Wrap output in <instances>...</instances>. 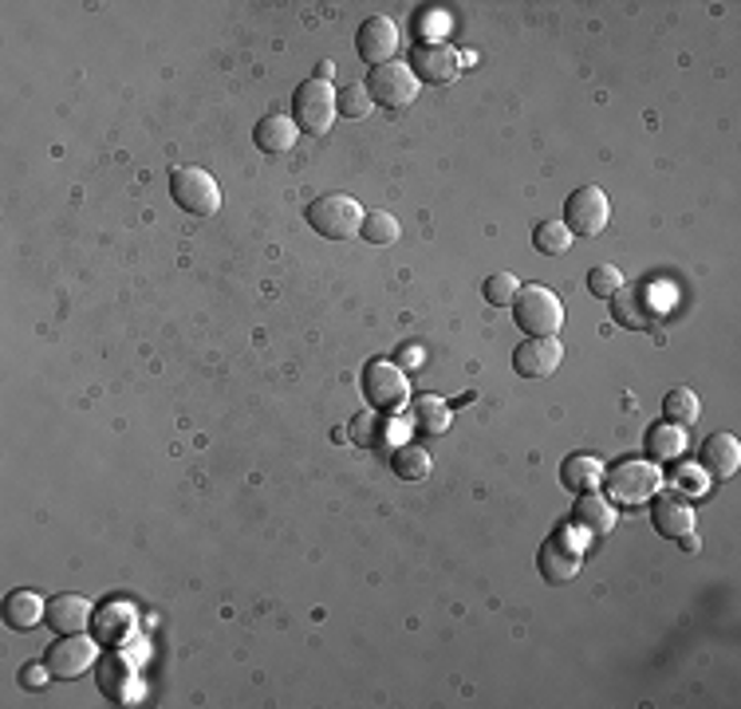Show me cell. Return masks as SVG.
<instances>
[{
  "label": "cell",
  "instance_id": "obj_18",
  "mask_svg": "<svg viewBox=\"0 0 741 709\" xmlns=\"http://www.w3.org/2000/svg\"><path fill=\"white\" fill-rule=\"evenodd\" d=\"M572 529L584 532V536H607L615 529V504L607 497H599L596 489L592 493H580L576 509H572Z\"/></svg>",
  "mask_w": 741,
  "mask_h": 709
},
{
  "label": "cell",
  "instance_id": "obj_14",
  "mask_svg": "<svg viewBox=\"0 0 741 709\" xmlns=\"http://www.w3.org/2000/svg\"><path fill=\"white\" fill-rule=\"evenodd\" d=\"M561 359H564V347L556 335H529V340L513 351V371L521 378H549L556 375Z\"/></svg>",
  "mask_w": 741,
  "mask_h": 709
},
{
  "label": "cell",
  "instance_id": "obj_20",
  "mask_svg": "<svg viewBox=\"0 0 741 709\" xmlns=\"http://www.w3.org/2000/svg\"><path fill=\"white\" fill-rule=\"evenodd\" d=\"M95 686H100L103 698L127 701L131 698V686H135V666H131L123 655L95 658Z\"/></svg>",
  "mask_w": 741,
  "mask_h": 709
},
{
  "label": "cell",
  "instance_id": "obj_34",
  "mask_svg": "<svg viewBox=\"0 0 741 709\" xmlns=\"http://www.w3.org/2000/svg\"><path fill=\"white\" fill-rule=\"evenodd\" d=\"M675 486L678 489H690V493H702L706 489V481H702V469H695V466H682L675 473Z\"/></svg>",
  "mask_w": 741,
  "mask_h": 709
},
{
  "label": "cell",
  "instance_id": "obj_22",
  "mask_svg": "<svg viewBox=\"0 0 741 709\" xmlns=\"http://www.w3.org/2000/svg\"><path fill=\"white\" fill-rule=\"evenodd\" d=\"M561 486L572 493H592V489L604 486V461L592 458V453H568L561 461Z\"/></svg>",
  "mask_w": 741,
  "mask_h": 709
},
{
  "label": "cell",
  "instance_id": "obj_12",
  "mask_svg": "<svg viewBox=\"0 0 741 709\" xmlns=\"http://www.w3.org/2000/svg\"><path fill=\"white\" fill-rule=\"evenodd\" d=\"M44 663L48 670H52V678H64V682L83 678L87 670H95V638H83V635L55 638L52 647H48Z\"/></svg>",
  "mask_w": 741,
  "mask_h": 709
},
{
  "label": "cell",
  "instance_id": "obj_37",
  "mask_svg": "<svg viewBox=\"0 0 741 709\" xmlns=\"http://www.w3.org/2000/svg\"><path fill=\"white\" fill-rule=\"evenodd\" d=\"M332 75H335L332 60H324V63H320V67H316V80H324V83H327V80H332Z\"/></svg>",
  "mask_w": 741,
  "mask_h": 709
},
{
  "label": "cell",
  "instance_id": "obj_6",
  "mask_svg": "<svg viewBox=\"0 0 741 709\" xmlns=\"http://www.w3.org/2000/svg\"><path fill=\"white\" fill-rule=\"evenodd\" d=\"M307 225H312L324 241H352L363 229V209L359 201L347 198V194H324V198H316L307 206Z\"/></svg>",
  "mask_w": 741,
  "mask_h": 709
},
{
  "label": "cell",
  "instance_id": "obj_32",
  "mask_svg": "<svg viewBox=\"0 0 741 709\" xmlns=\"http://www.w3.org/2000/svg\"><path fill=\"white\" fill-rule=\"evenodd\" d=\"M516 292H521V280H516L513 272H493V277L481 284V296H486V304H493V307L513 304Z\"/></svg>",
  "mask_w": 741,
  "mask_h": 709
},
{
  "label": "cell",
  "instance_id": "obj_9",
  "mask_svg": "<svg viewBox=\"0 0 741 709\" xmlns=\"http://www.w3.org/2000/svg\"><path fill=\"white\" fill-rule=\"evenodd\" d=\"M418 87L422 83L415 80V72H410L407 63H383V67H370V80H367V91H370V103H379V107L387 111H407L410 103L418 100Z\"/></svg>",
  "mask_w": 741,
  "mask_h": 709
},
{
  "label": "cell",
  "instance_id": "obj_27",
  "mask_svg": "<svg viewBox=\"0 0 741 709\" xmlns=\"http://www.w3.org/2000/svg\"><path fill=\"white\" fill-rule=\"evenodd\" d=\"M662 418L675 426H695L698 418H702V403H698V395L690 386H675V390H667V398H662Z\"/></svg>",
  "mask_w": 741,
  "mask_h": 709
},
{
  "label": "cell",
  "instance_id": "obj_19",
  "mask_svg": "<svg viewBox=\"0 0 741 709\" xmlns=\"http://www.w3.org/2000/svg\"><path fill=\"white\" fill-rule=\"evenodd\" d=\"M655 501V532L667 540H678V536H687V532H695V509H690V501H682V497H651Z\"/></svg>",
  "mask_w": 741,
  "mask_h": 709
},
{
  "label": "cell",
  "instance_id": "obj_16",
  "mask_svg": "<svg viewBox=\"0 0 741 709\" xmlns=\"http://www.w3.org/2000/svg\"><path fill=\"white\" fill-rule=\"evenodd\" d=\"M698 466H702L706 477H714V481H730L741 466V446L733 434H710L698 449Z\"/></svg>",
  "mask_w": 741,
  "mask_h": 709
},
{
  "label": "cell",
  "instance_id": "obj_36",
  "mask_svg": "<svg viewBox=\"0 0 741 709\" xmlns=\"http://www.w3.org/2000/svg\"><path fill=\"white\" fill-rule=\"evenodd\" d=\"M698 544H702V540H698L695 532H687V536H678V548H682V552H698Z\"/></svg>",
  "mask_w": 741,
  "mask_h": 709
},
{
  "label": "cell",
  "instance_id": "obj_4",
  "mask_svg": "<svg viewBox=\"0 0 741 709\" xmlns=\"http://www.w3.org/2000/svg\"><path fill=\"white\" fill-rule=\"evenodd\" d=\"M584 532H576L568 524V529H556L549 540L541 544V552H536V572L544 575V584L561 587L568 584V580H576L580 572V560H584Z\"/></svg>",
  "mask_w": 741,
  "mask_h": 709
},
{
  "label": "cell",
  "instance_id": "obj_2",
  "mask_svg": "<svg viewBox=\"0 0 741 709\" xmlns=\"http://www.w3.org/2000/svg\"><path fill=\"white\" fill-rule=\"evenodd\" d=\"M604 489L612 504H647L662 489V469L651 458H627L604 469Z\"/></svg>",
  "mask_w": 741,
  "mask_h": 709
},
{
  "label": "cell",
  "instance_id": "obj_23",
  "mask_svg": "<svg viewBox=\"0 0 741 709\" xmlns=\"http://www.w3.org/2000/svg\"><path fill=\"white\" fill-rule=\"evenodd\" d=\"M430 453H426L418 441H398V446H390V473L398 477V481H426L430 477Z\"/></svg>",
  "mask_w": 741,
  "mask_h": 709
},
{
  "label": "cell",
  "instance_id": "obj_11",
  "mask_svg": "<svg viewBox=\"0 0 741 709\" xmlns=\"http://www.w3.org/2000/svg\"><path fill=\"white\" fill-rule=\"evenodd\" d=\"M363 395L375 410H398V406H407L410 398V383L407 375L395 367V363H367L363 371Z\"/></svg>",
  "mask_w": 741,
  "mask_h": 709
},
{
  "label": "cell",
  "instance_id": "obj_26",
  "mask_svg": "<svg viewBox=\"0 0 741 709\" xmlns=\"http://www.w3.org/2000/svg\"><path fill=\"white\" fill-rule=\"evenodd\" d=\"M410 426L418 434H446L450 430V406L435 395H422L410 403Z\"/></svg>",
  "mask_w": 741,
  "mask_h": 709
},
{
  "label": "cell",
  "instance_id": "obj_5",
  "mask_svg": "<svg viewBox=\"0 0 741 709\" xmlns=\"http://www.w3.org/2000/svg\"><path fill=\"white\" fill-rule=\"evenodd\" d=\"M170 198L178 209L194 217H213L221 209V186L218 178L201 166H174L170 170Z\"/></svg>",
  "mask_w": 741,
  "mask_h": 709
},
{
  "label": "cell",
  "instance_id": "obj_8",
  "mask_svg": "<svg viewBox=\"0 0 741 709\" xmlns=\"http://www.w3.org/2000/svg\"><path fill=\"white\" fill-rule=\"evenodd\" d=\"M612 221V201L599 186H580L564 198V229L572 237H599Z\"/></svg>",
  "mask_w": 741,
  "mask_h": 709
},
{
  "label": "cell",
  "instance_id": "obj_25",
  "mask_svg": "<svg viewBox=\"0 0 741 709\" xmlns=\"http://www.w3.org/2000/svg\"><path fill=\"white\" fill-rule=\"evenodd\" d=\"M647 453L651 461H678L687 453V430L675 423H659L647 430Z\"/></svg>",
  "mask_w": 741,
  "mask_h": 709
},
{
  "label": "cell",
  "instance_id": "obj_33",
  "mask_svg": "<svg viewBox=\"0 0 741 709\" xmlns=\"http://www.w3.org/2000/svg\"><path fill=\"white\" fill-rule=\"evenodd\" d=\"M619 288H624V272L615 269V264H596V269L588 272V292H592V296L612 300Z\"/></svg>",
  "mask_w": 741,
  "mask_h": 709
},
{
  "label": "cell",
  "instance_id": "obj_15",
  "mask_svg": "<svg viewBox=\"0 0 741 709\" xmlns=\"http://www.w3.org/2000/svg\"><path fill=\"white\" fill-rule=\"evenodd\" d=\"M135 635V611L127 607V603H103V607H95V615H91V638L95 643H103V647H118V643H127V638Z\"/></svg>",
  "mask_w": 741,
  "mask_h": 709
},
{
  "label": "cell",
  "instance_id": "obj_28",
  "mask_svg": "<svg viewBox=\"0 0 741 709\" xmlns=\"http://www.w3.org/2000/svg\"><path fill=\"white\" fill-rule=\"evenodd\" d=\"M347 438H352L355 446H363V449L383 446V441H387V418H379V414H370V410L355 414L352 426H347Z\"/></svg>",
  "mask_w": 741,
  "mask_h": 709
},
{
  "label": "cell",
  "instance_id": "obj_3",
  "mask_svg": "<svg viewBox=\"0 0 741 709\" xmlns=\"http://www.w3.org/2000/svg\"><path fill=\"white\" fill-rule=\"evenodd\" d=\"M513 324L524 335H556L564 327L561 296L544 284H521L513 300Z\"/></svg>",
  "mask_w": 741,
  "mask_h": 709
},
{
  "label": "cell",
  "instance_id": "obj_10",
  "mask_svg": "<svg viewBox=\"0 0 741 709\" xmlns=\"http://www.w3.org/2000/svg\"><path fill=\"white\" fill-rule=\"evenodd\" d=\"M410 72L418 83H453L461 75V55L453 44L442 40H422V44L410 48Z\"/></svg>",
  "mask_w": 741,
  "mask_h": 709
},
{
  "label": "cell",
  "instance_id": "obj_17",
  "mask_svg": "<svg viewBox=\"0 0 741 709\" xmlns=\"http://www.w3.org/2000/svg\"><path fill=\"white\" fill-rule=\"evenodd\" d=\"M91 615H95V607H91L83 595H72V592L48 599V611H44L48 627H52L55 635H83V630H91Z\"/></svg>",
  "mask_w": 741,
  "mask_h": 709
},
{
  "label": "cell",
  "instance_id": "obj_1",
  "mask_svg": "<svg viewBox=\"0 0 741 709\" xmlns=\"http://www.w3.org/2000/svg\"><path fill=\"white\" fill-rule=\"evenodd\" d=\"M670 307V288L662 280H635V284H624L612 296V320L615 324L632 327V332H647L667 315Z\"/></svg>",
  "mask_w": 741,
  "mask_h": 709
},
{
  "label": "cell",
  "instance_id": "obj_35",
  "mask_svg": "<svg viewBox=\"0 0 741 709\" xmlns=\"http://www.w3.org/2000/svg\"><path fill=\"white\" fill-rule=\"evenodd\" d=\"M48 678H52V670H48V663H44V666H40V663H32V666H24V670H20V682H24L28 690H40V686H44Z\"/></svg>",
  "mask_w": 741,
  "mask_h": 709
},
{
  "label": "cell",
  "instance_id": "obj_24",
  "mask_svg": "<svg viewBox=\"0 0 741 709\" xmlns=\"http://www.w3.org/2000/svg\"><path fill=\"white\" fill-rule=\"evenodd\" d=\"M44 611H48V603L40 599L36 592H12L9 599H4V623H9L12 630H32L36 627L40 619H44Z\"/></svg>",
  "mask_w": 741,
  "mask_h": 709
},
{
  "label": "cell",
  "instance_id": "obj_29",
  "mask_svg": "<svg viewBox=\"0 0 741 709\" xmlns=\"http://www.w3.org/2000/svg\"><path fill=\"white\" fill-rule=\"evenodd\" d=\"M533 249L544 257H564L572 249V233L564 229V221H541L533 229Z\"/></svg>",
  "mask_w": 741,
  "mask_h": 709
},
{
  "label": "cell",
  "instance_id": "obj_31",
  "mask_svg": "<svg viewBox=\"0 0 741 709\" xmlns=\"http://www.w3.org/2000/svg\"><path fill=\"white\" fill-rule=\"evenodd\" d=\"M370 91L367 83H347V87H340V95H335V111L344 118H367L370 115Z\"/></svg>",
  "mask_w": 741,
  "mask_h": 709
},
{
  "label": "cell",
  "instance_id": "obj_13",
  "mask_svg": "<svg viewBox=\"0 0 741 709\" xmlns=\"http://www.w3.org/2000/svg\"><path fill=\"white\" fill-rule=\"evenodd\" d=\"M398 44H403V37H398V24L390 17L363 20L359 37H355V52H359V60L370 63V67H383V63L395 60Z\"/></svg>",
  "mask_w": 741,
  "mask_h": 709
},
{
  "label": "cell",
  "instance_id": "obj_21",
  "mask_svg": "<svg viewBox=\"0 0 741 709\" xmlns=\"http://www.w3.org/2000/svg\"><path fill=\"white\" fill-rule=\"evenodd\" d=\"M296 138H300V126L292 123V115H264V118H257V126H253V143H257V150H264V154H289L292 146H296Z\"/></svg>",
  "mask_w": 741,
  "mask_h": 709
},
{
  "label": "cell",
  "instance_id": "obj_30",
  "mask_svg": "<svg viewBox=\"0 0 741 709\" xmlns=\"http://www.w3.org/2000/svg\"><path fill=\"white\" fill-rule=\"evenodd\" d=\"M359 237L367 244H395L398 241V221H395V213H387V209H370V213H363Z\"/></svg>",
  "mask_w": 741,
  "mask_h": 709
},
{
  "label": "cell",
  "instance_id": "obj_7",
  "mask_svg": "<svg viewBox=\"0 0 741 709\" xmlns=\"http://www.w3.org/2000/svg\"><path fill=\"white\" fill-rule=\"evenodd\" d=\"M335 91L324 80H304L292 95V123L304 131V135H327L335 123Z\"/></svg>",
  "mask_w": 741,
  "mask_h": 709
}]
</instances>
